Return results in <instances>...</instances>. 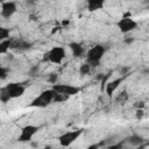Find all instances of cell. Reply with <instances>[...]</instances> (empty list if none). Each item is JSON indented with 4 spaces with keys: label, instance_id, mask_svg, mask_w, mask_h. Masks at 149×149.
I'll return each mask as SVG.
<instances>
[{
    "label": "cell",
    "instance_id": "603a6c76",
    "mask_svg": "<svg viewBox=\"0 0 149 149\" xmlns=\"http://www.w3.org/2000/svg\"><path fill=\"white\" fill-rule=\"evenodd\" d=\"M121 143H116V144H111V146H108L106 149H121Z\"/></svg>",
    "mask_w": 149,
    "mask_h": 149
},
{
    "label": "cell",
    "instance_id": "8992f818",
    "mask_svg": "<svg viewBox=\"0 0 149 149\" xmlns=\"http://www.w3.org/2000/svg\"><path fill=\"white\" fill-rule=\"evenodd\" d=\"M38 127L35 125H26L21 128L20 135L17 136V141L19 142H30L33 140V137L35 136V134L38 132Z\"/></svg>",
    "mask_w": 149,
    "mask_h": 149
},
{
    "label": "cell",
    "instance_id": "83f0119b",
    "mask_svg": "<svg viewBox=\"0 0 149 149\" xmlns=\"http://www.w3.org/2000/svg\"><path fill=\"white\" fill-rule=\"evenodd\" d=\"M69 23H70V21H69V20H63V21H62V26H63V27L68 26Z\"/></svg>",
    "mask_w": 149,
    "mask_h": 149
},
{
    "label": "cell",
    "instance_id": "f1b7e54d",
    "mask_svg": "<svg viewBox=\"0 0 149 149\" xmlns=\"http://www.w3.org/2000/svg\"><path fill=\"white\" fill-rule=\"evenodd\" d=\"M59 29H61V27H55V28L51 30V34H55V33H56V31H58Z\"/></svg>",
    "mask_w": 149,
    "mask_h": 149
},
{
    "label": "cell",
    "instance_id": "44dd1931",
    "mask_svg": "<svg viewBox=\"0 0 149 149\" xmlns=\"http://www.w3.org/2000/svg\"><path fill=\"white\" fill-rule=\"evenodd\" d=\"M57 79H58V76H57V73L56 72H51V73H49V76H48V78H47V80L49 81V83H51V84H57Z\"/></svg>",
    "mask_w": 149,
    "mask_h": 149
},
{
    "label": "cell",
    "instance_id": "4dcf8cb0",
    "mask_svg": "<svg viewBox=\"0 0 149 149\" xmlns=\"http://www.w3.org/2000/svg\"><path fill=\"white\" fill-rule=\"evenodd\" d=\"M43 149H52V147H51V146H45Z\"/></svg>",
    "mask_w": 149,
    "mask_h": 149
},
{
    "label": "cell",
    "instance_id": "6da1fadb",
    "mask_svg": "<svg viewBox=\"0 0 149 149\" xmlns=\"http://www.w3.org/2000/svg\"><path fill=\"white\" fill-rule=\"evenodd\" d=\"M105 47L102 44H95L93 47H91L87 51H86V63L91 65V68H97L100 65L101 58L105 55Z\"/></svg>",
    "mask_w": 149,
    "mask_h": 149
},
{
    "label": "cell",
    "instance_id": "f546056e",
    "mask_svg": "<svg viewBox=\"0 0 149 149\" xmlns=\"http://www.w3.org/2000/svg\"><path fill=\"white\" fill-rule=\"evenodd\" d=\"M133 41H134V38H127V40H125L126 43H132Z\"/></svg>",
    "mask_w": 149,
    "mask_h": 149
},
{
    "label": "cell",
    "instance_id": "ac0fdd59",
    "mask_svg": "<svg viewBox=\"0 0 149 149\" xmlns=\"http://www.w3.org/2000/svg\"><path fill=\"white\" fill-rule=\"evenodd\" d=\"M0 100L2 102H7L8 100H10V97L8 95V93H7L5 87H1V90H0Z\"/></svg>",
    "mask_w": 149,
    "mask_h": 149
},
{
    "label": "cell",
    "instance_id": "8fae6325",
    "mask_svg": "<svg viewBox=\"0 0 149 149\" xmlns=\"http://www.w3.org/2000/svg\"><path fill=\"white\" fill-rule=\"evenodd\" d=\"M69 48L71 49L72 55L74 57H81V56L86 55L84 47L80 43H78V42H71V43H69Z\"/></svg>",
    "mask_w": 149,
    "mask_h": 149
},
{
    "label": "cell",
    "instance_id": "52a82bcc",
    "mask_svg": "<svg viewBox=\"0 0 149 149\" xmlns=\"http://www.w3.org/2000/svg\"><path fill=\"white\" fill-rule=\"evenodd\" d=\"M51 88H54L57 93L66 95V97L76 95L80 91V88L78 86H73V85H69V84H55Z\"/></svg>",
    "mask_w": 149,
    "mask_h": 149
},
{
    "label": "cell",
    "instance_id": "277c9868",
    "mask_svg": "<svg viewBox=\"0 0 149 149\" xmlns=\"http://www.w3.org/2000/svg\"><path fill=\"white\" fill-rule=\"evenodd\" d=\"M116 26H118V28L121 33L128 34V33H130V31H133L137 28V22L132 17L130 13H127L118 21Z\"/></svg>",
    "mask_w": 149,
    "mask_h": 149
},
{
    "label": "cell",
    "instance_id": "4316f807",
    "mask_svg": "<svg viewBox=\"0 0 149 149\" xmlns=\"http://www.w3.org/2000/svg\"><path fill=\"white\" fill-rule=\"evenodd\" d=\"M98 148H99L98 144H91V146L87 147V149H98Z\"/></svg>",
    "mask_w": 149,
    "mask_h": 149
},
{
    "label": "cell",
    "instance_id": "30bf717a",
    "mask_svg": "<svg viewBox=\"0 0 149 149\" xmlns=\"http://www.w3.org/2000/svg\"><path fill=\"white\" fill-rule=\"evenodd\" d=\"M122 80H123L122 77H121V78L113 79V80H109V81L106 84V86H105V92H106V94H107L108 97H112L113 93L116 91V88H118V87L120 86V84L122 83Z\"/></svg>",
    "mask_w": 149,
    "mask_h": 149
},
{
    "label": "cell",
    "instance_id": "7c38bea8",
    "mask_svg": "<svg viewBox=\"0 0 149 149\" xmlns=\"http://www.w3.org/2000/svg\"><path fill=\"white\" fill-rule=\"evenodd\" d=\"M127 142L130 144V146H134V147H140L144 143H147V140L142 136V135H139V134H133L130 136L127 137Z\"/></svg>",
    "mask_w": 149,
    "mask_h": 149
},
{
    "label": "cell",
    "instance_id": "7402d4cb",
    "mask_svg": "<svg viewBox=\"0 0 149 149\" xmlns=\"http://www.w3.org/2000/svg\"><path fill=\"white\" fill-rule=\"evenodd\" d=\"M7 74H8V69H6V68L1 66V68H0V79H1V80L6 79Z\"/></svg>",
    "mask_w": 149,
    "mask_h": 149
},
{
    "label": "cell",
    "instance_id": "d6986e66",
    "mask_svg": "<svg viewBox=\"0 0 149 149\" xmlns=\"http://www.w3.org/2000/svg\"><path fill=\"white\" fill-rule=\"evenodd\" d=\"M127 99H128V93H127L126 91H122V92L119 93V95L116 97L115 100H116L118 102H125Z\"/></svg>",
    "mask_w": 149,
    "mask_h": 149
},
{
    "label": "cell",
    "instance_id": "9c48e42d",
    "mask_svg": "<svg viewBox=\"0 0 149 149\" xmlns=\"http://www.w3.org/2000/svg\"><path fill=\"white\" fill-rule=\"evenodd\" d=\"M16 13V2L15 1H3L1 2L0 15L5 19L10 17Z\"/></svg>",
    "mask_w": 149,
    "mask_h": 149
},
{
    "label": "cell",
    "instance_id": "2e32d148",
    "mask_svg": "<svg viewBox=\"0 0 149 149\" xmlns=\"http://www.w3.org/2000/svg\"><path fill=\"white\" fill-rule=\"evenodd\" d=\"M8 38H10L9 37V29L5 28V27H0V42L8 40Z\"/></svg>",
    "mask_w": 149,
    "mask_h": 149
},
{
    "label": "cell",
    "instance_id": "ba28073f",
    "mask_svg": "<svg viewBox=\"0 0 149 149\" xmlns=\"http://www.w3.org/2000/svg\"><path fill=\"white\" fill-rule=\"evenodd\" d=\"M5 88L8 93V95L10 97V99L22 97L26 91V87L20 83H9L7 86H5Z\"/></svg>",
    "mask_w": 149,
    "mask_h": 149
},
{
    "label": "cell",
    "instance_id": "ffe728a7",
    "mask_svg": "<svg viewBox=\"0 0 149 149\" xmlns=\"http://www.w3.org/2000/svg\"><path fill=\"white\" fill-rule=\"evenodd\" d=\"M38 72H40V68H38V65H33V66H30L28 73H29L30 77H36V76L38 74Z\"/></svg>",
    "mask_w": 149,
    "mask_h": 149
},
{
    "label": "cell",
    "instance_id": "7a4b0ae2",
    "mask_svg": "<svg viewBox=\"0 0 149 149\" xmlns=\"http://www.w3.org/2000/svg\"><path fill=\"white\" fill-rule=\"evenodd\" d=\"M55 97H56V91L54 88H49V90H45L43 92H41L30 104V106L33 107H38V108H43V107H47L48 105H50L54 100H55Z\"/></svg>",
    "mask_w": 149,
    "mask_h": 149
},
{
    "label": "cell",
    "instance_id": "d4e9b609",
    "mask_svg": "<svg viewBox=\"0 0 149 149\" xmlns=\"http://www.w3.org/2000/svg\"><path fill=\"white\" fill-rule=\"evenodd\" d=\"M135 106H136L137 109H143V107H144V102H143V101H137V102L135 104Z\"/></svg>",
    "mask_w": 149,
    "mask_h": 149
},
{
    "label": "cell",
    "instance_id": "9a60e30c",
    "mask_svg": "<svg viewBox=\"0 0 149 149\" xmlns=\"http://www.w3.org/2000/svg\"><path fill=\"white\" fill-rule=\"evenodd\" d=\"M12 43H13V38H8L5 41L0 42V54H6L9 49H12Z\"/></svg>",
    "mask_w": 149,
    "mask_h": 149
},
{
    "label": "cell",
    "instance_id": "5b68a950",
    "mask_svg": "<svg viewBox=\"0 0 149 149\" xmlns=\"http://www.w3.org/2000/svg\"><path fill=\"white\" fill-rule=\"evenodd\" d=\"M83 134V129H76V130H70L65 132L58 137V142L62 147H70L80 135Z\"/></svg>",
    "mask_w": 149,
    "mask_h": 149
},
{
    "label": "cell",
    "instance_id": "4fadbf2b",
    "mask_svg": "<svg viewBox=\"0 0 149 149\" xmlns=\"http://www.w3.org/2000/svg\"><path fill=\"white\" fill-rule=\"evenodd\" d=\"M31 48V43L24 40H13L12 43V49L16 50H28Z\"/></svg>",
    "mask_w": 149,
    "mask_h": 149
},
{
    "label": "cell",
    "instance_id": "484cf974",
    "mask_svg": "<svg viewBox=\"0 0 149 149\" xmlns=\"http://www.w3.org/2000/svg\"><path fill=\"white\" fill-rule=\"evenodd\" d=\"M128 71H129V68H128V66H122V68L120 69V73H121V74H126Z\"/></svg>",
    "mask_w": 149,
    "mask_h": 149
},
{
    "label": "cell",
    "instance_id": "5bb4252c",
    "mask_svg": "<svg viewBox=\"0 0 149 149\" xmlns=\"http://www.w3.org/2000/svg\"><path fill=\"white\" fill-rule=\"evenodd\" d=\"M105 2L102 0H88L87 1V9L90 12H94L98 9H101L104 7Z\"/></svg>",
    "mask_w": 149,
    "mask_h": 149
},
{
    "label": "cell",
    "instance_id": "cb8c5ba5",
    "mask_svg": "<svg viewBox=\"0 0 149 149\" xmlns=\"http://www.w3.org/2000/svg\"><path fill=\"white\" fill-rule=\"evenodd\" d=\"M143 114H144L143 109H136V119H142Z\"/></svg>",
    "mask_w": 149,
    "mask_h": 149
},
{
    "label": "cell",
    "instance_id": "3957f363",
    "mask_svg": "<svg viewBox=\"0 0 149 149\" xmlns=\"http://www.w3.org/2000/svg\"><path fill=\"white\" fill-rule=\"evenodd\" d=\"M64 58H65V49L59 45L52 47L50 50H48L44 54V59L52 64H62Z\"/></svg>",
    "mask_w": 149,
    "mask_h": 149
},
{
    "label": "cell",
    "instance_id": "e0dca14e",
    "mask_svg": "<svg viewBox=\"0 0 149 149\" xmlns=\"http://www.w3.org/2000/svg\"><path fill=\"white\" fill-rule=\"evenodd\" d=\"M90 71H91V65L90 64H87V63H84V64H81L80 65V68H79V73L80 74H87V73H90Z\"/></svg>",
    "mask_w": 149,
    "mask_h": 149
}]
</instances>
